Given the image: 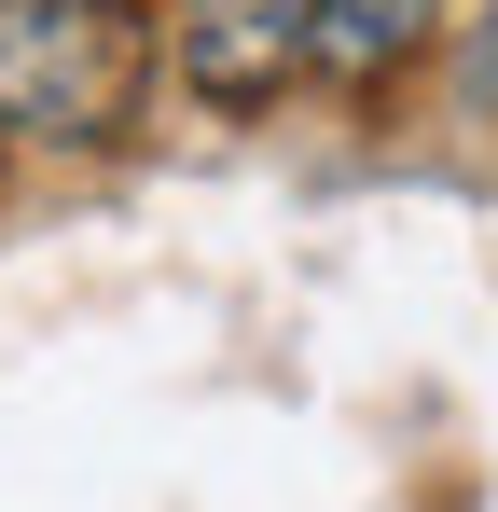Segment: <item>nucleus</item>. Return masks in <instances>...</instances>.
Returning a JSON list of instances; mask_svg holds the SVG:
<instances>
[{
	"instance_id": "obj_1",
	"label": "nucleus",
	"mask_w": 498,
	"mask_h": 512,
	"mask_svg": "<svg viewBox=\"0 0 498 512\" xmlns=\"http://www.w3.org/2000/svg\"><path fill=\"white\" fill-rule=\"evenodd\" d=\"M166 84V0H0V139L125 153Z\"/></svg>"
},
{
	"instance_id": "obj_3",
	"label": "nucleus",
	"mask_w": 498,
	"mask_h": 512,
	"mask_svg": "<svg viewBox=\"0 0 498 512\" xmlns=\"http://www.w3.org/2000/svg\"><path fill=\"white\" fill-rule=\"evenodd\" d=\"M443 28H457V0H305V84L374 111L443 56Z\"/></svg>"
},
{
	"instance_id": "obj_4",
	"label": "nucleus",
	"mask_w": 498,
	"mask_h": 512,
	"mask_svg": "<svg viewBox=\"0 0 498 512\" xmlns=\"http://www.w3.org/2000/svg\"><path fill=\"white\" fill-rule=\"evenodd\" d=\"M457 97H471V111H498V0L471 14V42H457Z\"/></svg>"
},
{
	"instance_id": "obj_2",
	"label": "nucleus",
	"mask_w": 498,
	"mask_h": 512,
	"mask_svg": "<svg viewBox=\"0 0 498 512\" xmlns=\"http://www.w3.org/2000/svg\"><path fill=\"white\" fill-rule=\"evenodd\" d=\"M166 70L194 111H277V97L305 84V0H166Z\"/></svg>"
},
{
	"instance_id": "obj_5",
	"label": "nucleus",
	"mask_w": 498,
	"mask_h": 512,
	"mask_svg": "<svg viewBox=\"0 0 498 512\" xmlns=\"http://www.w3.org/2000/svg\"><path fill=\"white\" fill-rule=\"evenodd\" d=\"M0 167H14V139H0Z\"/></svg>"
}]
</instances>
